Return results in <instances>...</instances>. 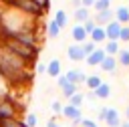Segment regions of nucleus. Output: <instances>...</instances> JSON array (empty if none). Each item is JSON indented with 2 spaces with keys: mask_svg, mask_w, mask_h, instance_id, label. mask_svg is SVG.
Listing matches in <instances>:
<instances>
[{
  "mask_svg": "<svg viewBox=\"0 0 129 127\" xmlns=\"http://www.w3.org/2000/svg\"><path fill=\"white\" fill-rule=\"evenodd\" d=\"M0 44H2L4 48H8L10 52H14L16 56H20L22 60H26L28 65H32V62L38 58V52H40V48L26 46V44H22V42H18V40H14V38H2Z\"/></svg>",
  "mask_w": 129,
  "mask_h": 127,
  "instance_id": "f257e3e1",
  "label": "nucleus"
},
{
  "mask_svg": "<svg viewBox=\"0 0 129 127\" xmlns=\"http://www.w3.org/2000/svg\"><path fill=\"white\" fill-rule=\"evenodd\" d=\"M60 115H64V119H71L73 121V125H79L81 123V119H83V113H81V109H77V107H73V105H64L62 107V113Z\"/></svg>",
  "mask_w": 129,
  "mask_h": 127,
  "instance_id": "f03ea898",
  "label": "nucleus"
},
{
  "mask_svg": "<svg viewBox=\"0 0 129 127\" xmlns=\"http://www.w3.org/2000/svg\"><path fill=\"white\" fill-rule=\"evenodd\" d=\"M64 77L69 79V83H73V85H79V87H81V85H85V83H87V77H89V75H85L83 71L71 69V71H67V73H64Z\"/></svg>",
  "mask_w": 129,
  "mask_h": 127,
  "instance_id": "7ed1b4c3",
  "label": "nucleus"
},
{
  "mask_svg": "<svg viewBox=\"0 0 129 127\" xmlns=\"http://www.w3.org/2000/svg\"><path fill=\"white\" fill-rule=\"evenodd\" d=\"M93 20H95V24H97V26H107L109 22H113V20H115V10L97 12V14L93 16Z\"/></svg>",
  "mask_w": 129,
  "mask_h": 127,
  "instance_id": "20e7f679",
  "label": "nucleus"
},
{
  "mask_svg": "<svg viewBox=\"0 0 129 127\" xmlns=\"http://www.w3.org/2000/svg\"><path fill=\"white\" fill-rule=\"evenodd\" d=\"M121 28H123V24H119L117 20L109 22V24L105 26V34H107V40H117V42H119V34H121Z\"/></svg>",
  "mask_w": 129,
  "mask_h": 127,
  "instance_id": "39448f33",
  "label": "nucleus"
},
{
  "mask_svg": "<svg viewBox=\"0 0 129 127\" xmlns=\"http://www.w3.org/2000/svg\"><path fill=\"white\" fill-rule=\"evenodd\" d=\"M67 56H69L73 62H81V60L87 58V54L83 52V46H81V44H71V46L67 48Z\"/></svg>",
  "mask_w": 129,
  "mask_h": 127,
  "instance_id": "423d86ee",
  "label": "nucleus"
},
{
  "mask_svg": "<svg viewBox=\"0 0 129 127\" xmlns=\"http://www.w3.org/2000/svg\"><path fill=\"white\" fill-rule=\"evenodd\" d=\"M71 36H73L75 44H83V42H87V40H89V34L85 32L83 24H75V26H73V30H71Z\"/></svg>",
  "mask_w": 129,
  "mask_h": 127,
  "instance_id": "0eeeda50",
  "label": "nucleus"
},
{
  "mask_svg": "<svg viewBox=\"0 0 129 127\" xmlns=\"http://www.w3.org/2000/svg\"><path fill=\"white\" fill-rule=\"evenodd\" d=\"M105 56H107L105 50H103V48H97L93 54H89V56L85 58V62H87L89 67H101V62L105 60Z\"/></svg>",
  "mask_w": 129,
  "mask_h": 127,
  "instance_id": "6e6552de",
  "label": "nucleus"
},
{
  "mask_svg": "<svg viewBox=\"0 0 129 127\" xmlns=\"http://www.w3.org/2000/svg\"><path fill=\"white\" fill-rule=\"evenodd\" d=\"M105 123H107V127H121V117H119V111L117 109H113V107H109L107 109V117H105Z\"/></svg>",
  "mask_w": 129,
  "mask_h": 127,
  "instance_id": "1a4fd4ad",
  "label": "nucleus"
},
{
  "mask_svg": "<svg viewBox=\"0 0 129 127\" xmlns=\"http://www.w3.org/2000/svg\"><path fill=\"white\" fill-rule=\"evenodd\" d=\"M46 73H48V77L58 79V77L62 75V65H60V60H58V58L48 60V65H46Z\"/></svg>",
  "mask_w": 129,
  "mask_h": 127,
  "instance_id": "9d476101",
  "label": "nucleus"
},
{
  "mask_svg": "<svg viewBox=\"0 0 129 127\" xmlns=\"http://www.w3.org/2000/svg\"><path fill=\"white\" fill-rule=\"evenodd\" d=\"M115 20L125 26V24L129 22V6H125V4H123V6H117V8H115Z\"/></svg>",
  "mask_w": 129,
  "mask_h": 127,
  "instance_id": "9b49d317",
  "label": "nucleus"
},
{
  "mask_svg": "<svg viewBox=\"0 0 129 127\" xmlns=\"http://www.w3.org/2000/svg\"><path fill=\"white\" fill-rule=\"evenodd\" d=\"M89 40L91 42H95V44H99V42H105L107 40V34H105V26H97L91 34H89Z\"/></svg>",
  "mask_w": 129,
  "mask_h": 127,
  "instance_id": "f8f14e48",
  "label": "nucleus"
},
{
  "mask_svg": "<svg viewBox=\"0 0 129 127\" xmlns=\"http://www.w3.org/2000/svg\"><path fill=\"white\" fill-rule=\"evenodd\" d=\"M117 56H105V60L101 62V69L105 71V73H109V75H113L115 71H117Z\"/></svg>",
  "mask_w": 129,
  "mask_h": 127,
  "instance_id": "ddd939ff",
  "label": "nucleus"
},
{
  "mask_svg": "<svg viewBox=\"0 0 129 127\" xmlns=\"http://www.w3.org/2000/svg\"><path fill=\"white\" fill-rule=\"evenodd\" d=\"M75 22L77 24H83V22H87L89 18H91V14H89V8H83V6H79V8H75Z\"/></svg>",
  "mask_w": 129,
  "mask_h": 127,
  "instance_id": "4468645a",
  "label": "nucleus"
},
{
  "mask_svg": "<svg viewBox=\"0 0 129 127\" xmlns=\"http://www.w3.org/2000/svg\"><path fill=\"white\" fill-rule=\"evenodd\" d=\"M103 50H105V54H107V56H117V54H119V50H121V46H119V42H117V40H107V42H105V46H103Z\"/></svg>",
  "mask_w": 129,
  "mask_h": 127,
  "instance_id": "2eb2a0df",
  "label": "nucleus"
},
{
  "mask_svg": "<svg viewBox=\"0 0 129 127\" xmlns=\"http://www.w3.org/2000/svg\"><path fill=\"white\" fill-rule=\"evenodd\" d=\"M95 97L97 99H109L111 97V85L109 83H101V87L95 89Z\"/></svg>",
  "mask_w": 129,
  "mask_h": 127,
  "instance_id": "dca6fc26",
  "label": "nucleus"
},
{
  "mask_svg": "<svg viewBox=\"0 0 129 127\" xmlns=\"http://www.w3.org/2000/svg\"><path fill=\"white\" fill-rule=\"evenodd\" d=\"M52 20H54V22L58 24V28H60V30H62V28H64V26L69 24V16H67V12H64V10H56V12H54V18H52Z\"/></svg>",
  "mask_w": 129,
  "mask_h": 127,
  "instance_id": "f3484780",
  "label": "nucleus"
},
{
  "mask_svg": "<svg viewBox=\"0 0 129 127\" xmlns=\"http://www.w3.org/2000/svg\"><path fill=\"white\" fill-rule=\"evenodd\" d=\"M101 83H103V79H101L99 75H89V77H87V83H85V87H87L89 91H95L97 87H101Z\"/></svg>",
  "mask_w": 129,
  "mask_h": 127,
  "instance_id": "a211bd4d",
  "label": "nucleus"
},
{
  "mask_svg": "<svg viewBox=\"0 0 129 127\" xmlns=\"http://www.w3.org/2000/svg\"><path fill=\"white\" fill-rule=\"evenodd\" d=\"M46 34H48V38H58L60 28H58V24H56L54 20H48V22H46Z\"/></svg>",
  "mask_w": 129,
  "mask_h": 127,
  "instance_id": "6ab92c4d",
  "label": "nucleus"
},
{
  "mask_svg": "<svg viewBox=\"0 0 129 127\" xmlns=\"http://www.w3.org/2000/svg\"><path fill=\"white\" fill-rule=\"evenodd\" d=\"M85 103V93H75L71 99H69V105H73V107H77V109H81V105Z\"/></svg>",
  "mask_w": 129,
  "mask_h": 127,
  "instance_id": "aec40b11",
  "label": "nucleus"
},
{
  "mask_svg": "<svg viewBox=\"0 0 129 127\" xmlns=\"http://www.w3.org/2000/svg\"><path fill=\"white\" fill-rule=\"evenodd\" d=\"M60 91H62V95H64L67 99H71V97H73L75 93H79V85H73V83H67V85H64V87L60 89Z\"/></svg>",
  "mask_w": 129,
  "mask_h": 127,
  "instance_id": "412c9836",
  "label": "nucleus"
},
{
  "mask_svg": "<svg viewBox=\"0 0 129 127\" xmlns=\"http://www.w3.org/2000/svg\"><path fill=\"white\" fill-rule=\"evenodd\" d=\"M0 127H26V123L22 119H4L0 121Z\"/></svg>",
  "mask_w": 129,
  "mask_h": 127,
  "instance_id": "4be33fe9",
  "label": "nucleus"
},
{
  "mask_svg": "<svg viewBox=\"0 0 129 127\" xmlns=\"http://www.w3.org/2000/svg\"><path fill=\"white\" fill-rule=\"evenodd\" d=\"M117 62L123 65V67H129V50L127 48H121L119 54H117Z\"/></svg>",
  "mask_w": 129,
  "mask_h": 127,
  "instance_id": "5701e85b",
  "label": "nucleus"
},
{
  "mask_svg": "<svg viewBox=\"0 0 129 127\" xmlns=\"http://www.w3.org/2000/svg\"><path fill=\"white\" fill-rule=\"evenodd\" d=\"M111 6V2H105V0H95V12H105V10H111L109 8Z\"/></svg>",
  "mask_w": 129,
  "mask_h": 127,
  "instance_id": "b1692460",
  "label": "nucleus"
},
{
  "mask_svg": "<svg viewBox=\"0 0 129 127\" xmlns=\"http://www.w3.org/2000/svg\"><path fill=\"white\" fill-rule=\"evenodd\" d=\"M81 46H83V52H85L87 56H89V54H93V52L97 50V44H95V42H91V40H87V42H83Z\"/></svg>",
  "mask_w": 129,
  "mask_h": 127,
  "instance_id": "393cba45",
  "label": "nucleus"
},
{
  "mask_svg": "<svg viewBox=\"0 0 129 127\" xmlns=\"http://www.w3.org/2000/svg\"><path fill=\"white\" fill-rule=\"evenodd\" d=\"M24 123H26V127H36V125H38V117H36L34 113H28Z\"/></svg>",
  "mask_w": 129,
  "mask_h": 127,
  "instance_id": "a878e982",
  "label": "nucleus"
},
{
  "mask_svg": "<svg viewBox=\"0 0 129 127\" xmlns=\"http://www.w3.org/2000/svg\"><path fill=\"white\" fill-rule=\"evenodd\" d=\"M83 28H85V32H87V34H91V32L97 28V24H95V20H93V18H89L87 22H83Z\"/></svg>",
  "mask_w": 129,
  "mask_h": 127,
  "instance_id": "bb28decb",
  "label": "nucleus"
},
{
  "mask_svg": "<svg viewBox=\"0 0 129 127\" xmlns=\"http://www.w3.org/2000/svg\"><path fill=\"white\" fill-rule=\"evenodd\" d=\"M62 107H64V105H62L60 101H52V103H50V109H52L54 115H60V113H62Z\"/></svg>",
  "mask_w": 129,
  "mask_h": 127,
  "instance_id": "cd10ccee",
  "label": "nucleus"
},
{
  "mask_svg": "<svg viewBox=\"0 0 129 127\" xmlns=\"http://www.w3.org/2000/svg\"><path fill=\"white\" fill-rule=\"evenodd\" d=\"M119 40H123V42H127V44H129V24H125V26L121 28V34H119Z\"/></svg>",
  "mask_w": 129,
  "mask_h": 127,
  "instance_id": "c85d7f7f",
  "label": "nucleus"
},
{
  "mask_svg": "<svg viewBox=\"0 0 129 127\" xmlns=\"http://www.w3.org/2000/svg\"><path fill=\"white\" fill-rule=\"evenodd\" d=\"M107 109H109V107H101V109H99V113H97V121H105V117H107Z\"/></svg>",
  "mask_w": 129,
  "mask_h": 127,
  "instance_id": "c756f323",
  "label": "nucleus"
},
{
  "mask_svg": "<svg viewBox=\"0 0 129 127\" xmlns=\"http://www.w3.org/2000/svg\"><path fill=\"white\" fill-rule=\"evenodd\" d=\"M81 127H97V123L93 121V119H81Z\"/></svg>",
  "mask_w": 129,
  "mask_h": 127,
  "instance_id": "7c9ffc66",
  "label": "nucleus"
},
{
  "mask_svg": "<svg viewBox=\"0 0 129 127\" xmlns=\"http://www.w3.org/2000/svg\"><path fill=\"white\" fill-rule=\"evenodd\" d=\"M56 83H58V87H60V89H62V87H64V85H67V83H69V79H67V77H64V73H62V75H60V77H58V79H56Z\"/></svg>",
  "mask_w": 129,
  "mask_h": 127,
  "instance_id": "2f4dec72",
  "label": "nucleus"
},
{
  "mask_svg": "<svg viewBox=\"0 0 129 127\" xmlns=\"http://www.w3.org/2000/svg\"><path fill=\"white\" fill-rule=\"evenodd\" d=\"M81 6L83 8H93L95 6V0H81Z\"/></svg>",
  "mask_w": 129,
  "mask_h": 127,
  "instance_id": "473e14b6",
  "label": "nucleus"
},
{
  "mask_svg": "<svg viewBox=\"0 0 129 127\" xmlns=\"http://www.w3.org/2000/svg\"><path fill=\"white\" fill-rule=\"evenodd\" d=\"M46 127H62V125H60V123H58V121H56V119L52 117V119H48V123H46Z\"/></svg>",
  "mask_w": 129,
  "mask_h": 127,
  "instance_id": "72a5a7b5",
  "label": "nucleus"
},
{
  "mask_svg": "<svg viewBox=\"0 0 129 127\" xmlns=\"http://www.w3.org/2000/svg\"><path fill=\"white\" fill-rule=\"evenodd\" d=\"M36 73H38V75H44V73H46V65H42V62L36 65Z\"/></svg>",
  "mask_w": 129,
  "mask_h": 127,
  "instance_id": "f704fd0d",
  "label": "nucleus"
},
{
  "mask_svg": "<svg viewBox=\"0 0 129 127\" xmlns=\"http://www.w3.org/2000/svg\"><path fill=\"white\" fill-rule=\"evenodd\" d=\"M85 99H89V101H95L97 97H95V91H87L85 93Z\"/></svg>",
  "mask_w": 129,
  "mask_h": 127,
  "instance_id": "c9c22d12",
  "label": "nucleus"
},
{
  "mask_svg": "<svg viewBox=\"0 0 129 127\" xmlns=\"http://www.w3.org/2000/svg\"><path fill=\"white\" fill-rule=\"evenodd\" d=\"M73 4H75V8H79L81 6V0H73Z\"/></svg>",
  "mask_w": 129,
  "mask_h": 127,
  "instance_id": "e433bc0d",
  "label": "nucleus"
},
{
  "mask_svg": "<svg viewBox=\"0 0 129 127\" xmlns=\"http://www.w3.org/2000/svg\"><path fill=\"white\" fill-rule=\"evenodd\" d=\"M121 127H129V121H127V119H125V121H123V123H121Z\"/></svg>",
  "mask_w": 129,
  "mask_h": 127,
  "instance_id": "4c0bfd02",
  "label": "nucleus"
},
{
  "mask_svg": "<svg viewBox=\"0 0 129 127\" xmlns=\"http://www.w3.org/2000/svg\"><path fill=\"white\" fill-rule=\"evenodd\" d=\"M125 115H127V121H129V105H127V111H125Z\"/></svg>",
  "mask_w": 129,
  "mask_h": 127,
  "instance_id": "58836bf2",
  "label": "nucleus"
},
{
  "mask_svg": "<svg viewBox=\"0 0 129 127\" xmlns=\"http://www.w3.org/2000/svg\"><path fill=\"white\" fill-rule=\"evenodd\" d=\"M105 2H111V0H105Z\"/></svg>",
  "mask_w": 129,
  "mask_h": 127,
  "instance_id": "ea45409f",
  "label": "nucleus"
},
{
  "mask_svg": "<svg viewBox=\"0 0 129 127\" xmlns=\"http://www.w3.org/2000/svg\"><path fill=\"white\" fill-rule=\"evenodd\" d=\"M127 50H129V46H127Z\"/></svg>",
  "mask_w": 129,
  "mask_h": 127,
  "instance_id": "a19ab883",
  "label": "nucleus"
}]
</instances>
